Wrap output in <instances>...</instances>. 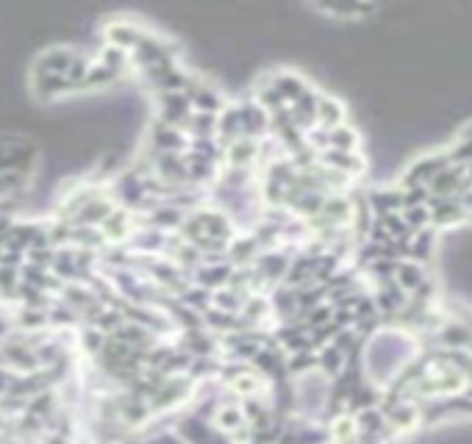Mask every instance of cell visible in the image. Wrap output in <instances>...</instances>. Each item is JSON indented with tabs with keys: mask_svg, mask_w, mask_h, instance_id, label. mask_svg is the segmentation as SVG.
<instances>
[{
	"mask_svg": "<svg viewBox=\"0 0 472 444\" xmlns=\"http://www.w3.org/2000/svg\"><path fill=\"white\" fill-rule=\"evenodd\" d=\"M451 158L448 150H439V153H425V156H416L400 175V189H411V186H428L433 175H439L442 170H448Z\"/></svg>",
	"mask_w": 472,
	"mask_h": 444,
	"instance_id": "1",
	"label": "cell"
},
{
	"mask_svg": "<svg viewBox=\"0 0 472 444\" xmlns=\"http://www.w3.org/2000/svg\"><path fill=\"white\" fill-rule=\"evenodd\" d=\"M145 31H148V25H142V22H133L128 17H115V20L103 22L100 39H103V45H111V47H117L131 56Z\"/></svg>",
	"mask_w": 472,
	"mask_h": 444,
	"instance_id": "2",
	"label": "cell"
},
{
	"mask_svg": "<svg viewBox=\"0 0 472 444\" xmlns=\"http://www.w3.org/2000/svg\"><path fill=\"white\" fill-rule=\"evenodd\" d=\"M78 45H50L31 59V75H67L78 59Z\"/></svg>",
	"mask_w": 472,
	"mask_h": 444,
	"instance_id": "3",
	"label": "cell"
},
{
	"mask_svg": "<svg viewBox=\"0 0 472 444\" xmlns=\"http://www.w3.org/2000/svg\"><path fill=\"white\" fill-rule=\"evenodd\" d=\"M145 148L150 153H186L189 136L181 128L164 125L161 120L150 117V123L145 128Z\"/></svg>",
	"mask_w": 472,
	"mask_h": 444,
	"instance_id": "4",
	"label": "cell"
},
{
	"mask_svg": "<svg viewBox=\"0 0 472 444\" xmlns=\"http://www.w3.org/2000/svg\"><path fill=\"white\" fill-rule=\"evenodd\" d=\"M153 117L161 120L164 125L173 128H186L189 117H192V103L184 92H164V95H153Z\"/></svg>",
	"mask_w": 472,
	"mask_h": 444,
	"instance_id": "5",
	"label": "cell"
},
{
	"mask_svg": "<svg viewBox=\"0 0 472 444\" xmlns=\"http://www.w3.org/2000/svg\"><path fill=\"white\" fill-rule=\"evenodd\" d=\"M234 103H236V111H239V131H242V136L256 139V142L267 139L270 136V115H267V111L250 95H242Z\"/></svg>",
	"mask_w": 472,
	"mask_h": 444,
	"instance_id": "6",
	"label": "cell"
},
{
	"mask_svg": "<svg viewBox=\"0 0 472 444\" xmlns=\"http://www.w3.org/2000/svg\"><path fill=\"white\" fill-rule=\"evenodd\" d=\"M28 92L37 103H59L78 95L64 75H28Z\"/></svg>",
	"mask_w": 472,
	"mask_h": 444,
	"instance_id": "7",
	"label": "cell"
},
{
	"mask_svg": "<svg viewBox=\"0 0 472 444\" xmlns=\"http://www.w3.org/2000/svg\"><path fill=\"white\" fill-rule=\"evenodd\" d=\"M222 166L228 170H250L256 173L259 166V142L250 136H239L231 145L222 148Z\"/></svg>",
	"mask_w": 472,
	"mask_h": 444,
	"instance_id": "8",
	"label": "cell"
},
{
	"mask_svg": "<svg viewBox=\"0 0 472 444\" xmlns=\"http://www.w3.org/2000/svg\"><path fill=\"white\" fill-rule=\"evenodd\" d=\"M428 214H431V228H456L461 222H469L467 209L461 206L459 198H431L428 201Z\"/></svg>",
	"mask_w": 472,
	"mask_h": 444,
	"instance_id": "9",
	"label": "cell"
},
{
	"mask_svg": "<svg viewBox=\"0 0 472 444\" xmlns=\"http://www.w3.org/2000/svg\"><path fill=\"white\" fill-rule=\"evenodd\" d=\"M431 198H461V194L469 189L467 181V166L451 164L448 170H442L439 175L431 178V184L425 186Z\"/></svg>",
	"mask_w": 472,
	"mask_h": 444,
	"instance_id": "10",
	"label": "cell"
},
{
	"mask_svg": "<svg viewBox=\"0 0 472 444\" xmlns=\"http://www.w3.org/2000/svg\"><path fill=\"white\" fill-rule=\"evenodd\" d=\"M270 87L281 98L284 106H292L312 90V83L295 70H270Z\"/></svg>",
	"mask_w": 472,
	"mask_h": 444,
	"instance_id": "11",
	"label": "cell"
},
{
	"mask_svg": "<svg viewBox=\"0 0 472 444\" xmlns=\"http://www.w3.org/2000/svg\"><path fill=\"white\" fill-rule=\"evenodd\" d=\"M139 226V217L136 214H131L128 209H115L111 211L103 222H100V234H103V239H106V244H125L128 239H131V234H133V228Z\"/></svg>",
	"mask_w": 472,
	"mask_h": 444,
	"instance_id": "12",
	"label": "cell"
},
{
	"mask_svg": "<svg viewBox=\"0 0 472 444\" xmlns=\"http://www.w3.org/2000/svg\"><path fill=\"white\" fill-rule=\"evenodd\" d=\"M317 164L328 166V170H337V173H342V175H348V178H353V181L365 178V173H367V158L361 156V153L322 150V153L317 156Z\"/></svg>",
	"mask_w": 472,
	"mask_h": 444,
	"instance_id": "13",
	"label": "cell"
},
{
	"mask_svg": "<svg viewBox=\"0 0 472 444\" xmlns=\"http://www.w3.org/2000/svg\"><path fill=\"white\" fill-rule=\"evenodd\" d=\"M123 81H125V73L108 70V67L92 62L90 73L83 75V81H81L78 95H83V92H106V90H115V87H120Z\"/></svg>",
	"mask_w": 472,
	"mask_h": 444,
	"instance_id": "14",
	"label": "cell"
},
{
	"mask_svg": "<svg viewBox=\"0 0 472 444\" xmlns=\"http://www.w3.org/2000/svg\"><path fill=\"white\" fill-rule=\"evenodd\" d=\"M242 131H239V111H236V103L228 100L226 106H222L217 111V125H214V142L219 148H226L231 145L234 139H239Z\"/></svg>",
	"mask_w": 472,
	"mask_h": 444,
	"instance_id": "15",
	"label": "cell"
},
{
	"mask_svg": "<svg viewBox=\"0 0 472 444\" xmlns=\"http://www.w3.org/2000/svg\"><path fill=\"white\" fill-rule=\"evenodd\" d=\"M428 269H425V264H420V261H411V259H400L398 264H395V278L392 281L406 292V295H414L416 289H420L425 281H428Z\"/></svg>",
	"mask_w": 472,
	"mask_h": 444,
	"instance_id": "16",
	"label": "cell"
},
{
	"mask_svg": "<svg viewBox=\"0 0 472 444\" xmlns=\"http://www.w3.org/2000/svg\"><path fill=\"white\" fill-rule=\"evenodd\" d=\"M367 206L373 211V217H383V214H395L403 209V194L398 186H378L367 192Z\"/></svg>",
	"mask_w": 472,
	"mask_h": 444,
	"instance_id": "17",
	"label": "cell"
},
{
	"mask_svg": "<svg viewBox=\"0 0 472 444\" xmlns=\"http://www.w3.org/2000/svg\"><path fill=\"white\" fill-rule=\"evenodd\" d=\"M348 123V108L339 98H333V95H322L317 98V125L330 131V128H337Z\"/></svg>",
	"mask_w": 472,
	"mask_h": 444,
	"instance_id": "18",
	"label": "cell"
},
{
	"mask_svg": "<svg viewBox=\"0 0 472 444\" xmlns=\"http://www.w3.org/2000/svg\"><path fill=\"white\" fill-rule=\"evenodd\" d=\"M328 150H342V153H361V133L350 125L342 123L328 131Z\"/></svg>",
	"mask_w": 472,
	"mask_h": 444,
	"instance_id": "19",
	"label": "cell"
},
{
	"mask_svg": "<svg viewBox=\"0 0 472 444\" xmlns=\"http://www.w3.org/2000/svg\"><path fill=\"white\" fill-rule=\"evenodd\" d=\"M433 244H436V231L433 228H425L420 234H414L411 242H408V259L420 261V264H428L431 256H433Z\"/></svg>",
	"mask_w": 472,
	"mask_h": 444,
	"instance_id": "20",
	"label": "cell"
},
{
	"mask_svg": "<svg viewBox=\"0 0 472 444\" xmlns=\"http://www.w3.org/2000/svg\"><path fill=\"white\" fill-rule=\"evenodd\" d=\"M400 217H403L406 228H408L411 234H420V231L431 228L428 203H425V206H406V209H400Z\"/></svg>",
	"mask_w": 472,
	"mask_h": 444,
	"instance_id": "21",
	"label": "cell"
},
{
	"mask_svg": "<svg viewBox=\"0 0 472 444\" xmlns=\"http://www.w3.org/2000/svg\"><path fill=\"white\" fill-rule=\"evenodd\" d=\"M448 158H451V164H459V166L472 164V142L469 139H456V142L448 148Z\"/></svg>",
	"mask_w": 472,
	"mask_h": 444,
	"instance_id": "22",
	"label": "cell"
},
{
	"mask_svg": "<svg viewBox=\"0 0 472 444\" xmlns=\"http://www.w3.org/2000/svg\"><path fill=\"white\" fill-rule=\"evenodd\" d=\"M459 139H469V142H472V123H467V125L459 131Z\"/></svg>",
	"mask_w": 472,
	"mask_h": 444,
	"instance_id": "23",
	"label": "cell"
}]
</instances>
